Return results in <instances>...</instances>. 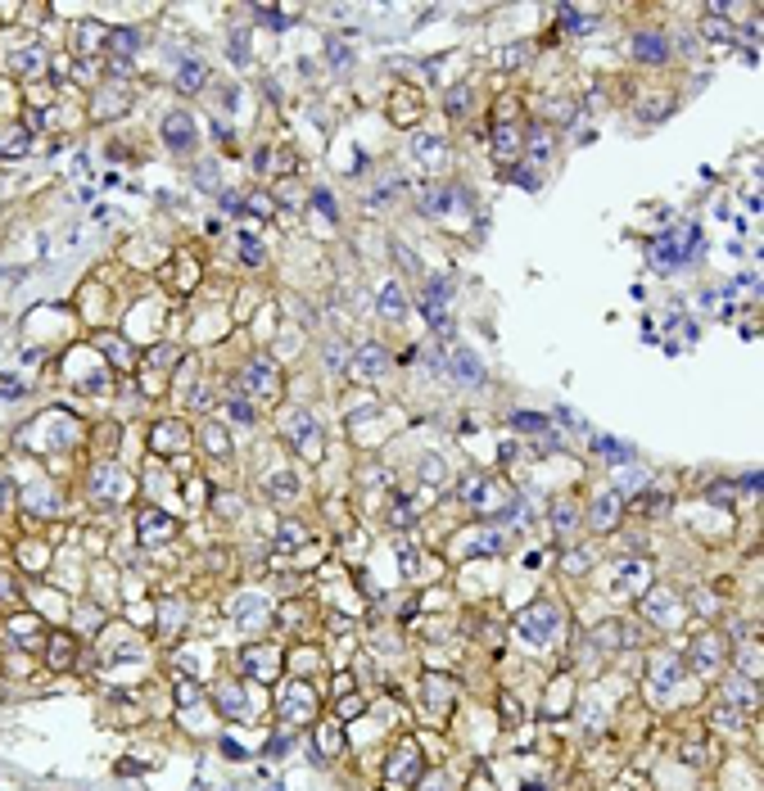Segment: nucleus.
I'll list each match as a JSON object with an SVG mask.
<instances>
[{"mask_svg": "<svg viewBox=\"0 0 764 791\" xmlns=\"http://www.w3.org/2000/svg\"><path fill=\"white\" fill-rule=\"evenodd\" d=\"M181 443H186V430H181L177 421H163L154 434H149V448H154V452H177Z\"/></svg>", "mask_w": 764, "mask_h": 791, "instance_id": "9", "label": "nucleus"}, {"mask_svg": "<svg viewBox=\"0 0 764 791\" xmlns=\"http://www.w3.org/2000/svg\"><path fill=\"white\" fill-rule=\"evenodd\" d=\"M597 448L610 457V461H624V457H629V448H624V443H610V439H597Z\"/></svg>", "mask_w": 764, "mask_h": 791, "instance_id": "25", "label": "nucleus"}, {"mask_svg": "<svg viewBox=\"0 0 764 791\" xmlns=\"http://www.w3.org/2000/svg\"><path fill=\"white\" fill-rule=\"evenodd\" d=\"M511 425H520L524 434H538V430H548V421H543V416H529V412H515V416H511Z\"/></svg>", "mask_w": 764, "mask_h": 791, "instance_id": "19", "label": "nucleus"}, {"mask_svg": "<svg viewBox=\"0 0 764 791\" xmlns=\"http://www.w3.org/2000/svg\"><path fill=\"white\" fill-rule=\"evenodd\" d=\"M552 520H557V529H570V525H575V507H570V502H557Z\"/></svg>", "mask_w": 764, "mask_h": 791, "instance_id": "21", "label": "nucleus"}, {"mask_svg": "<svg viewBox=\"0 0 764 791\" xmlns=\"http://www.w3.org/2000/svg\"><path fill=\"white\" fill-rule=\"evenodd\" d=\"M385 371H389V362H385L380 348H362L358 353V376H385Z\"/></svg>", "mask_w": 764, "mask_h": 791, "instance_id": "14", "label": "nucleus"}, {"mask_svg": "<svg viewBox=\"0 0 764 791\" xmlns=\"http://www.w3.org/2000/svg\"><path fill=\"white\" fill-rule=\"evenodd\" d=\"M615 516H619V498H597L593 525H597V529H610V525H615Z\"/></svg>", "mask_w": 764, "mask_h": 791, "instance_id": "16", "label": "nucleus"}, {"mask_svg": "<svg viewBox=\"0 0 764 791\" xmlns=\"http://www.w3.org/2000/svg\"><path fill=\"white\" fill-rule=\"evenodd\" d=\"M326 50H330V59H335L339 68H348V50H344V45L335 41V36H330V41H326Z\"/></svg>", "mask_w": 764, "mask_h": 791, "instance_id": "28", "label": "nucleus"}, {"mask_svg": "<svg viewBox=\"0 0 764 791\" xmlns=\"http://www.w3.org/2000/svg\"><path fill=\"white\" fill-rule=\"evenodd\" d=\"M448 294H453V285H448V281H429V290H425V308H429V317H434V312H443Z\"/></svg>", "mask_w": 764, "mask_h": 791, "instance_id": "17", "label": "nucleus"}, {"mask_svg": "<svg viewBox=\"0 0 764 791\" xmlns=\"http://www.w3.org/2000/svg\"><path fill=\"white\" fill-rule=\"evenodd\" d=\"M240 249H244V258H249V263H258V258H263V244H258L254 235H240Z\"/></svg>", "mask_w": 764, "mask_h": 791, "instance_id": "27", "label": "nucleus"}, {"mask_svg": "<svg viewBox=\"0 0 764 791\" xmlns=\"http://www.w3.org/2000/svg\"><path fill=\"white\" fill-rule=\"evenodd\" d=\"M520 628H524V637H534V642H538V637H552L557 633V611H552V606H534V611L520 619Z\"/></svg>", "mask_w": 764, "mask_h": 791, "instance_id": "7", "label": "nucleus"}, {"mask_svg": "<svg viewBox=\"0 0 764 791\" xmlns=\"http://www.w3.org/2000/svg\"><path fill=\"white\" fill-rule=\"evenodd\" d=\"M312 204H317V208H321L326 217H335V199H330L326 190H317V195H312Z\"/></svg>", "mask_w": 764, "mask_h": 791, "instance_id": "29", "label": "nucleus"}, {"mask_svg": "<svg viewBox=\"0 0 764 791\" xmlns=\"http://www.w3.org/2000/svg\"><path fill=\"white\" fill-rule=\"evenodd\" d=\"M421 475H425V480H434V484H439V480H443V461H439V457H429Z\"/></svg>", "mask_w": 764, "mask_h": 791, "instance_id": "30", "label": "nucleus"}, {"mask_svg": "<svg viewBox=\"0 0 764 791\" xmlns=\"http://www.w3.org/2000/svg\"><path fill=\"white\" fill-rule=\"evenodd\" d=\"M163 140H168V149H177V154H186L190 145H195V118L190 113H168L163 118Z\"/></svg>", "mask_w": 764, "mask_h": 791, "instance_id": "4", "label": "nucleus"}, {"mask_svg": "<svg viewBox=\"0 0 764 791\" xmlns=\"http://www.w3.org/2000/svg\"><path fill=\"white\" fill-rule=\"evenodd\" d=\"M104 493H109V498H122V493H127V475H122L118 466H100V471H95V498H104Z\"/></svg>", "mask_w": 764, "mask_h": 791, "instance_id": "8", "label": "nucleus"}, {"mask_svg": "<svg viewBox=\"0 0 764 791\" xmlns=\"http://www.w3.org/2000/svg\"><path fill=\"white\" fill-rule=\"evenodd\" d=\"M285 434L294 439V448L299 452H308V457H317L321 448H317V421H312L308 412H290V421H285Z\"/></svg>", "mask_w": 764, "mask_h": 791, "instance_id": "5", "label": "nucleus"}, {"mask_svg": "<svg viewBox=\"0 0 764 791\" xmlns=\"http://www.w3.org/2000/svg\"><path fill=\"white\" fill-rule=\"evenodd\" d=\"M683 244H696V226H674L670 235H661V240L652 244V258L661 263V267H679V263L692 258Z\"/></svg>", "mask_w": 764, "mask_h": 791, "instance_id": "2", "label": "nucleus"}, {"mask_svg": "<svg viewBox=\"0 0 764 791\" xmlns=\"http://www.w3.org/2000/svg\"><path fill=\"white\" fill-rule=\"evenodd\" d=\"M54 651H50V665H59V670H64V665H68V642H64V637H54Z\"/></svg>", "mask_w": 764, "mask_h": 791, "instance_id": "26", "label": "nucleus"}, {"mask_svg": "<svg viewBox=\"0 0 764 791\" xmlns=\"http://www.w3.org/2000/svg\"><path fill=\"white\" fill-rule=\"evenodd\" d=\"M204 77H208V68H204V64H199V59H186V64H181V73H177V87L181 91H199V87H204Z\"/></svg>", "mask_w": 764, "mask_h": 791, "instance_id": "12", "label": "nucleus"}, {"mask_svg": "<svg viewBox=\"0 0 764 791\" xmlns=\"http://www.w3.org/2000/svg\"><path fill=\"white\" fill-rule=\"evenodd\" d=\"M208 448H213V452H226V434H222V425H213V430H208Z\"/></svg>", "mask_w": 764, "mask_h": 791, "instance_id": "31", "label": "nucleus"}, {"mask_svg": "<svg viewBox=\"0 0 764 791\" xmlns=\"http://www.w3.org/2000/svg\"><path fill=\"white\" fill-rule=\"evenodd\" d=\"M403 308H407V299H403V290H398V281H389L385 290H380V317H389V321H398L403 317Z\"/></svg>", "mask_w": 764, "mask_h": 791, "instance_id": "10", "label": "nucleus"}, {"mask_svg": "<svg viewBox=\"0 0 764 791\" xmlns=\"http://www.w3.org/2000/svg\"><path fill=\"white\" fill-rule=\"evenodd\" d=\"M656 619H661V624H674V597H656Z\"/></svg>", "mask_w": 764, "mask_h": 791, "instance_id": "22", "label": "nucleus"}, {"mask_svg": "<svg viewBox=\"0 0 764 791\" xmlns=\"http://www.w3.org/2000/svg\"><path fill=\"white\" fill-rule=\"evenodd\" d=\"M172 529H177V520L163 516V511H154V507L140 511V538L145 542H163V538H172Z\"/></svg>", "mask_w": 764, "mask_h": 791, "instance_id": "6", "label": "nucleus"}, {"mask_svg": "<svg viewBox=\"0 0 764 791\" xmlns=\"http://www.w3.org/2000/svg\"><path fill=\"white\" fill-rule=\"evenodd\" d=\"M23 389H18V380H0V398H18Z\"/></svg>", "mask_w": 764, "mask_h": 791, "instance_id": "33", "label": "nucleus"}, {"mask_svg": "<svg viewBox=\"0 0 764 791\" xmlns=\"http://www.w3.org/2000/svg\"><path fill=\"white\" fill-rule=\"evenodd\" d=\"M511 154H520V136L511 127H498V158H511Z\"/></svg>", "mask_w": 764, "mask_h": 791, "instance_id": "18", "label": "nucleus"}, {"mask_svg": "<svg viewBox=\"0 0 764 791\" xmlns=\"http://www.w3.org/2000/svg\"><path fill=\"white\" fill-rule=\"evenodd\" d=\"M448 109H453V113H462V109H466V91H453V104H448Z\"/></svg>", "mask_w": 764, "mask_h": 791, "instance_id": "34", "label": "nucleus"}, {"mask_svg": "<svg viewBox=\"0 0 764 791\" xmlns=\"http://www.w3.org/2000/svg\"><path fill=\"white\" fill-rule=\"evenodd\" d=\"M294 489H299V484H294V475H276V480H272V493H276V498H294Z\"/></svg>", "mask_w": 764, "mask_h": 791, "instance_id": "20", "label": "nucleus"}, {"mask_svg": "<svg viewBox=\"0 0 764 791\" xmlns=\"http://www.w3.org/2000/svg\"><path fill=\"white\" fill-rule=\"evenodd\" d=\"M453 371H457V380H466V385H471V380L480 385V380H484V367L475 362V353H457V357H453Z\"/></svg>", "mask_w": 764, "mask_h": 791, "instance_id": "13", "label": "nucleus"}, {"mask_svg": "<svg viewBox=\"0 0 764 791\" xmlns=\"http://www.w3.org/2000/svg\"><path fill=\"white\" fill-rule=\"evenodd\" d=\"M633 54L638 59H665V36L661 32H638L633 36Z\"/></svg>", "mask_w": 764, "mask_h": 791, "instance_id": "11", "label": "nucleus"}, {"mask_svg": "<svg viewBox=\"0 0 764 791\" xmlns=\"http://www.w3.org/2000/svg\"><path fill=\"white\" fill-rule=\"evenodd\" d=\"M136 45H140V32H136V27H113V32H109V50L131 54Z\"/></svg>", "mask_w": 764, "mask_h": 791, "instance_id": "15", "label": "nucleus"}, {"mask_svg": "<svg viewBox=\"0 0 764 791\" xmlns=\"http://www.w3.org/2000/svg\"><path fill=\"white\" fill-rule=\"evenodd\" d=\"M244 389H254V394H263V398H276V389H281V371H276L267 357H254L249 367H244Z\"/></svg>", "mask_w": 764, "mask_h": 791, "instance_id": "3", "label": "nucleus"}, {"mask_svg": "<svg viewBox=\"0 0 764 791\" xmlns=\"http://www.w3.org/2000/svg\"><path fill=\"white\" fill-rule=\"evenodd\" d=\"M231 54H235V64L249 59V50H244V32H235V36H231Z\"/></svg>", "mask_w": 764, "mask_h": 791, "instance_id": "32", "label": "nucleus"}, {"mask_svg": "<svg viewBox=\"0 0 764 791\" xmlns=\"http://www.w3.org/2000/svg\"><path fill=\"white\" fill-rule=\"evenodd\" d=\"M462 498L471 502L480 516H493V511H511L515 507V498L502 484H493V480H484V475H471V480L462 484Z\"/></svg>", "mask_w": 764, "mask_h": 791, "instance_id": "1", "label": "nucleus"}, {"mask_svg": "<svg viewBox=\"0 0 764 791\" xmlns=\"http://www.w3.org/2000/svg\"><path fill=\"white\" fill-rule=\"evenodd\" d=\"M226 407H231V416H235V421H244V425L254 421V407L244 403V398H231V403H226Z\"/></svg>", "mask_w": 764, "mask_h": 791, "instance_id": "24", "label": "nucleus"}, {"mask_svg": "<svg viewBox=\"0 0 764 791\" xmlns=\"http://www.w3.org/2000/svg\"><path fill=\"white\" fill-rule=\"evenodd\" d=\"M0 149H5V154H23V149H27V136H23V131H9Z\"/></svg>", "mask_w": 764, "mask_h": 791, "instance_id": "23", "label": "nucleus"}]
</instances>
